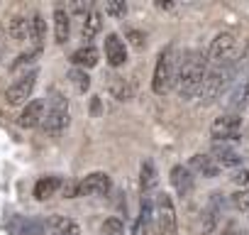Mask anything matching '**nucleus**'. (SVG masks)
<instances>
[{
	"mask_svg": "<svg viewBox=\"0 0 249 235\" xmlns=\"http://www.w3.org/2000/svg\"><path fill=\"white\" fill-rule=\"evenodd\" d=\"M208 74V59L200 49H186L176 59V74H174V88L181 96V100H193L200 93V86Z\"/></svg>",
	"mask_w": 249,
	"mask_h": 235,
	"instance_id": "nucleus-1",
	"label": "nucleus"
},
{
	"mask_svg": "<svg viewBox=\"0 0 249 235\" xmlns=\"http://www.w3.org/2000/svg\"><path fill=\"white\" fill-rule=\"evenodd\" d=\"M237 71H239V59H237V57H230V59L222 61V64L208 66L205 81H203L200 93H198L200 100H203V105H213V103L227 91V86L234 81Z\"/></svg>",
	"mask_w": 249,
	"mask_h": 235,
	"instance_id": "nucleus-2",
	"label": "nucleus"
},
{
	"mask_svg": "<svg viewBox=\"0 0 249 235\" xmlns=\"http://www.w3.org/2000/svg\"><path fill=\"white\" fill-rule=\"evenodd\" d=\"M69 125H71L69 100H66L64 93L54 91V93L49 96V103H47V110H44V118H42V130H44L49 137H56V135H61Z\"/></svg>",
	"mask_w": 249,
	"mask_h": 235,
	"instance_id": "nucleus-3",
	"label": "nucleus"
},
{
	"mask_svg": "<svg viewBox=\"0 0 249 235\" xmlns=\"http://www.w3.org/2000/svg\"><path fill=\"white\" fill-rule=\"evenodd\" d=\"M176 52L174 47H164L157 54V64H154V76H152V91L157 96H166L174 88V74H176Z\"/></svg>",
	"mask_w": 249,
	"mask_h": 235,
	"instance_id": "nucleus-4",
	"label": "nucleus"
},
{
	"mask_svg": "<svg viewBox=\"0 0 249 235\" xmlns=\"http://www.w3.org/2000/svg\"><path fill=\"white\" fill-rule=\"evenodd\" d=\"M152 215H154V225H157L159 235H176V228H178L176 206L166 191H161V194H157V198H152Z\"/></svg>",
	"mask_w": 249,
	"mask_h": 235,
	"instance_id": "nucleus-5",
	"label": "nucleus"
},
{
	"mask_svg": "<svg viewBox=\"0 0 249 235\" xmlns=\"http://www.w3.org/2000/svg\"><path fill=\"white\" fill-rule=\"evenodd\" d=\"M242 133V113H222L220 118H215L210 125V137L213 142H227V140H237Z\"/></svg>",
	"mask_w": 249,
	"mask_h": 235,
	"instance_id": "nucleus-6",
	"label": "nucleus"
},
{
	"mask_svg": "<svg viewBox=\"0 0 249 235\" xmlns=\"http://www.w3.org/2000/svg\"><path fill=\"white\" fill-rule=\"evenodd\" d=\"M35 86H37V69H30L27 74L18 76V78L8 86V91H5L8 105H25L27 98H32Z\"/></svg>",
	"mask_w": 249,
	"mask_h": 235,
	"instance_id": "nucleus-7",
	"label": "nucleus"
},
{
	"mask_svg": "<svg viewBox=\"0 0 249 235\" xmlns=\"http://www.w3.org/2000/svg\"><path fill=\"white\" fill-rule=\"evenodd\" d=\"M234 47H237V37L232 32H217L205 52V59H208V66L213 64H222L227 61L230 57H234Z\"/></svg>",
	"mask_w": 249,
	"mask_h": 235,
	"instance_id": "nucleus-8",
	"label": "nucleus"
},
{
	"mask_svg": "<svg viewBox=\"0 0 249 235\" xmlns=\"http://www.w3.org/2000/svg\"><path fill=\"white\" fill-rule=\"evenodd\" d=\"M112 191V179L107 172H90L78 181V196H107Z\"/></svg>",
	"mask_w": 249,
	"mask_h": 235,
	"instance_id": "nucleus-9",
	"label": "nucleus"
},
{
	"mask_svg": "<svg viewBox=\"0 0 249 235\" xmlns=\"http://www.w3.org/2000/svg\"><path fill=\"white\" fill-rule=\"evenodd\" d=\"M103 52H105V61H107L112 69H120V66L127 64V42H124L117 32L105 35Z\"/></svg>",
	"mask_w": 249,
	"mask_h": 235,
	"instance_id": "nucleus-10",
	"label": "nucleus"
},
{
	"mask_svg": "<svg viewBox=\"0 0 249 235\" xmlns=\"http://www.w3.org/2000/svg\"><path fill=\"white\" fill-rule=\"evenodd\" d=\"M169 181H171V186L176 189V194L181 198L191 196L193 189H196V176H193V172L186 164H174L171 172H169Z\"/></svg>",
	"mask_w": 249,
	"mask_h": 235,
	"instance_id": "nucleus-11",
	"label": "nucleus"
},
{
	"mask_svg": "<svg viewBox=\"0 0 249 235\" xmlns=\"http://www.w3.org/2000/svg\"><path fill=\"white\" fill-rule=\"evenodd\" d=\"M222 208H225V201H222V194L215 191L208 201V206L203 208V235H210L215 233V228L220 225V218H222Z\"/></svg>",
	"mask_w": 249,
	"mask_h": 235,
	"instance_id": "nucleus-12",
	"label": "nucleus"
},
{
	"mask_svg": "<svg viewBox=\"0 0 249 235\" xmlns=\"http://www.w3.org/2000/svg\"><path fill=\"white\" fill-rule=\"evenodd\" d=\"M44 110H47V100H44V98L27 100V103H25V108H22V113H20V118H18L20 128H27V130H32V128L42 125Z\"/></svg>",
	"mask_w": 249,
	"mask_h": 235,
	"instance_id": "nucleus-13",
	"label": "nucleus"
},
{
	"mask_svg": "<svg viewBox=\"0 0 249 235\" xmlns=\"http://www.w3.org/2000/svg\"><path fill=\"white\" fill-rule=\"evenodd\" d=\"M132 235H159L157 225H154V215H152V196H142L140 203V215L135 220Z\"/></svg>",
	"mask_w": 249,
	"mask_h": 235,
	"instance_id": "nucleus-14",
	"label": "nucleus"
},
{
	"mask_svg": "<svg viewBox=\"0 0 249 235\" xmlns=\"http://www.w3.org/2000/svg\"><path fill=\"white\" fill-rule=\"evenodd\" d=\"M210 159H213L220 169H234V167L242 164V155H239L237 150H232V147H227V145H217V142H215V147H213V152H210Z\"/></svg>",
	"mask_w": 249,
	"mask_h": 235,
	"instance_id": "nucleus-15",
	"label": "nucleus"
},
{
	"mask_svg": "<svg viewBox=\"0 0 249 235\" xmlns=\"http://www.w3.org/2000/svg\"><path fill=\"white\" fill-rule=\"evenodd\" d=\"M27 39L32 42V47H35L37 52H42L44 39H47V20L42 18V13H35V15L27 20Z\"/></svg>",
	"mask_w": 249,
	"mask_h": 235,
	"instance_id": "nucleus-16",
	"label": "nucleus"
},
{
	"mask_svg": "<svg viewBox=\"0 0 249 235\" xmlns=\"http://www.w3.org/2000/svg\"><path fill=\"white\" fill-rule=\"evenodd\" d=\"M98 61H100V54H98V49L93 47V44H83V47H78L73 54H71V64H73V69H93V66H98Z\"/></svg>",
	"mask_w": 249,
	"mask_h": 235,
	"instance_id": "nucleus-17",
	"label": "nucleus"
},
{
	"mask_svg": "<svg viewBox=\"0 0 249 235\" xmlns=\"http://www.w3.org/2000/svg\"><path fill=\"white\" fill-rule=\"evenodd\" d=\"M186 167H188L193 174H200V176H208V179L220 176V167L210 159V155H193Z\"/></svg>",
	"mask_w": 249,
	"mask_h": 235,
	"instance_id": "nucleus-18",
	"label": "nucleus"
},
{
	"mask_svg": "<svg viewBox=\"0 0 249 235\" xmlns=\"http://www.w3.org/2000/svg\"><path fill=\"white\" fill-rule=\"evenodd\" d=\"M157 186H159V172H157L152 159H144L140 164V189H142V196H149Z\"/></svg>",
	"mask_w": 249,
	"mask_h": 235,
	"instance_id": "nucleus-19",
	"label": "nucleus"
},
{
	"mask_svg": "<svg viewBox=\"0 0 249 235\" xmlns=\"http://www.w3.org/2000/svg\"><path fill=\"white\" fill-rule=\"evenodd\" d=\"M61 184H64L61 176H42V179H37L32 194L37 201H49L52 196H56V191H61Z\"/></svg>",
	"mask_w": 249,
	"mask_h": 235,
	"instance_id": "nucleus-20",
	"label": "nucleus"
},
{
	"mask_svg": "<svg viewBox=\"0 0 249 235\" xmlns=\"http://www.w3.org/2000/svg\"><path fill=\"white\" fill-rule=\"evenodd\" d=\"M54 37L59 44H66L71 39V15L64 8H54Z\"/></svg>",
	"mask_w": 249,
	"mask_h": 235,
	"instance_id": "nucleus-21",
	"label": "nucleus"
},
{
	"mask_svg": "<svg viewBox=\"0 0 249 235\" xmlns=\"http://www.w3.org/2000/svg\"><path fill=\"white\" fill-rule=\"evenodd\" d=\"M69 220H71V218H66V215H49V218L39 220L37 235H66Z\"/></svg>",
	"mask_w": 249,
	"mask_h": 235,
	"instance_id": "nucleus-22",
	"label": "nucleus"
},
{
	"mask_svg": "<svg viewBox=\"0 0 249 235\" xmlns=\"http://www.w3.org/2000/svg\"><path fill=\"white\" fill-rule=\"evenodd\" d=\"M100 30H103V15L98 13V10H90L88 15H83V22H81V35H83V39H95L98 35H100Z\"/></svg>",
	"mask_w": 249,
	"mask_h": 235,
	"instance_id": "nucleus-23",
	"label": "nucleus"
},
{
	"mask_svg": "<svg viewBox=\"0 0 249 235\" xmlns=\"http://www.w3.org/2000/svg\"><path fill=\"white\" fill-rule=\"evenodd\" d=\"M8 228H10V235H37L39 220H32V218H25V215H15Z\"/></svg>",
	"mask_w": 249,
	"mask_h": 235,
	"instance_id": "nucleus-24",
	"label": "nucleus"
},
{
	"mask_svg": "<svg viewBox=\"0 0 249 235\" xmlns=\"http://www.w3.org/2000/svg\"><path fill=\"white\" fill-rule=\"evenodd\" d=\"M8 35H10V39L13 42H25L27 39V18H22V15H15V18H10V22H8Z\"/></svg>",
	"mask_w": 249,
	"mask_h": 235,
	"instance_id": "nucleus-25",
	"label": "nucleus"
},
{
	"mask_svg": "<svg viewBox=\"0 0 249 235\" xmlns=\"http://www.w3.org/2000/svg\"><path fill=\"white\" fill-rule=\"evenodd\" d=\"M69 81H71V86H73L78 93H88V88H90V76H88V71H83V69H71V71H69Z\"/></svg>",
	"mask_w": 249,
	"mask_h": 235,
	"instance_id": "nucleus-26",
	"label": "nucleus"
},
{
	"mask_svg": "<svg viewBox=\"0 0 249 235\" xmlns=\"http://www.w3.org/2000/svg\"><path fill=\"white\" fill-rule=\"evenodd\" d=\"M100 233H103V235H124V223H122V218H117V215L105 218L103 225H100Z\"/></svg>",
	"mask_w": 249,
	"mask_h": 235,
	"instance_id": "nucleus-27",
	"label": "nucleus"
},
{
	"mask_svg": "<svg viewBox=\"0 0 249 235\" xmlns=\"http://www.w3.org/2000/svg\"><path fill=\"white\" fill-rule=\"evenodd\" d=\"M127 3L124 0H110V3H105V15H110L112 20H122L124 15H127Z\"/></svg>",
	"mask_w": 249,
	"mask_h": 235,
	"instance_id": "nucleus-28",
	"label": "nucleus"
},
{
	"mask_svg": "<svg viewBox=\"0 0 249 235\" xmlns=\"http://www.w3.org/2000/svg\"><path fill=\"white\" fill-rule=\"evenodd\" d=\"M230 203L237 208V211H249V189H242V191H234L230 196Z\"/></svg>",
	"mask_w": 249,
	"mask_h": 235,
	"instance_id": "nucleus-29",
	"label": "nucleus"
},
{
	"mask_svg": "<svg viewBox=\"0 0 249 235\" xmlns=\"http://www.w3.org/2000/svg\"><path fill=\"white\" fill-rule=\"evenodd\" d=\"M39 54H42V52H37V49H32V52H25V54H20V57H18V61L13 64V69H22V66H30V64H35V61L39 59Z\"/></svg>",
	"mask_w": 249,
	"mask_h": 235,
	"instance_id": "nucleus-30",
	"label": "nucleus"
},
{
	"mask_svg": "<svg viewBox=\"0 0 249 235\" xmlns=\"http://www.w3.org/2000/svg\"><path fill=\"white\" fill-rule=\"evenodd\" d=\"M61 194H64V198H76L78 196V181H64Z\"/></svg>",
	"mask_w": 249,
	"mask_h": 235,
	"instance_id": "nucleus-31",
	"label": "nucleus"
},
{
	"mask_svg": "<svg viewBox=\"0 0 249 235\" xmlns=\"http://www.w3.org/2000/svg\"><path fill=\"white\" fill-rule=\"evenodd\" d=\"M232 181H234L237 186H242V189H249V169L234 172V174H232Z\"/></svg>",
	"mask_w": 249,
	"mask_h": 235,
	"instance_id": "nucleus-32",
	"label": "nucleus"
},
{
	"mask_svg": "<svg viewBox=\"0 0 249 235\" xmlns=\"http://www.w3.org/2000/svg\"><path fill=\"white\" fill-rule=\"evenodd\" d=\"M124 37H130V42H132L137 49L144 47V35H142L140 30H127V32H124Z\"/></svg>",
	"mask_w": 249,
	"mask_h": 235,
	"instance_id": "nucleus-33",
	"label": "nucleus"
},
{
	"mask_svg": "<svg viewBox=\"0 0 249 235\" xmlns=\"http://www.w3.org/2000/svg\"><path fill=\"white\" fill-rule=\"evenodd\" d=\"M66 235H81V228H78L76 220H69V225H66Z\"/></svg>",
	"mask_w": 249,
	"mask_h": 235,
	"instance_id": "nucleus-34",
	"label": "nucleus"
},
{
	"mask_svg": "<svg viewBox=\"0 0 249 235\" xmlns=\"http://www.w3.org/2000/svg\"><path fill=\"white\" fill-rule=\"evenodd\" d=\"M90 110H93V115H98V113H100V98H98V96L93 98V103H90Z\"/></svg>",
	"mask_w": 249,
	"mask_h": 235,
	"instance_id": "nucleus-35",
	"label": "nucleus"
},
{
	"mask_svg": "<svg viewBox=\"0 0 249 235\" xmlns=\"http://www.w3.org/2000/svg\"><path fill=\"white\" fill-rule=\"evenodd\" d=\"M222 235H237V225H234V223H230V225L222 230Z\"/></svg>",
	"mask_w": 249,
	"mask_h": 235,
	"instance_id": "nucleus-36",
	"label": "nucleus"
},
{
	"mask_svg": "<svg viewBox=\"0 0 249 235\" xmlns=\"http://www.w3.org/2000/svg\"><path fill=\"white\" fill-rule=\"evenodd\" d=\"M157 8H159V10H171L174 5H171V3H157Z\"/></svg>",
	"mask_w": 249,
	"mask_h": 235,
	"instance_id": "nucleus-37",
	"label": "nucleus"
},
{
	"mask_svg": "<svg viewBox=\"0 0 249 235\" xmlns=\"http://www.w3.org/2000/svg\"><path fill=\"white\" fill-rule=\"evenodd\" d=\"M3 49H5V39H3V30H0V57H3Z\"/></svg>",
	"mask_w": 249,
	"mask_h": 235,
	"instance_id": "nucleus-38",
	"label": "nucleus"
},
{
	"mask_svg": "<svg viewBox=\"0 0 249 235\" xmlns=\"http://www.w3.org/2000/svg\"><path fill=\"white\" fill-rule=\"evenodd\" d=\"M237 235H249V233H244V230H242V233H237Z\"/></svg>",
	"mask_w": 249,
	"mask_h": 235,
	"instance_id": "nucleus-39",
	"label": "nucleus"
},
{
	"mask_svg": "<svg viewBox=\"0 0 249 235\" xmlns=\"http://www.w3.org/2000/svg\"><path fill=\"white\" fill-rule=\"evenodd\" d=\"M247 213H249V211H247Z\"/></svg>",
	"mask_w": 249,
	"mask_h": 235,
	"instance_id": "nucleus-40",
	"label": "nucleus"
}]
</instances>
